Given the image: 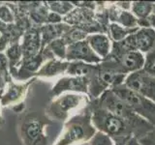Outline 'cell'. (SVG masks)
I'll return each mask as SVG.
<instances>
[{
    "mask_svg": "<svg viewBox=\"0 0 155 145\" xmlns=\"http://www.w3.org/2000/svg\"><path fill=\"white\" fill-rule=\"evenodd\" d=\"M93 102L101 108L109 110L110 112L124 120L132 129L136 138H143L155 129L154 126L134 112L130 106L116 96L111 89L106 90L98 99L93 100Z\"/></svg>",
    "mask_w": 155,
    "mask_h": 145,
    "instance_id": "cell-1",
    "label": "cell"
},
{
    "mask_svg": "<svg viewBox=\"0 0 155 145\" xmlns=\"http://www.w3.org/2000/svg\"><path fill=\"white\" fill-rule=\"evenodd\" d=\"M128 75L121 71L119 65L113 58L107 57L95 67L90 76L87 77L88 84V98L90 101L98 99L106 90L124 83Z\"/></svg>",
    "mask_w": 155,
    "mask_h": 145,
    "instance_id": "cell-2",
    "label": "cell"
},
{
    "mask_svg": "<svg viewBox=\"0 0 155 145\" xmlns=\"http://www.w3.org/2000/svg\"><path fill=\"white\" fill-rule=\"evenodd\" d=\"M86 108L91 112V121L97 132L109 135L113 140L134 137L132 129L124 120L96 105L93 101H90Z\"/></svg>",
    "mask_w": 155,
    "mask_h": 145,
    "instance_id": "cell-3",
    "label": "cell"
},
{
    "mask_svg": "<svg viewBox=\"0 0 155 145\" xmlns=\"http://www.w3.org/2000/svg\"><path fill=\"white\" fill-rule=\"evenodd\" d=\"M96 133L97 130L91 121V112L85 106L81 113L65 121L62 133L53 145H75L90 141Z\"/></svg>",
    "mask_w": 155,
    "mask_h": 145,
    "instance_id": "cell-4",
    "label": "cell"
},
{
    "mask_svg": "<svg viewBox=\"0 0 155 145\" xmlns=\"http://www.w3.org/2000/svg\"><path fill=\"white\" fill-rule=\"evenodd\" d=\"M52 121L47 116L27 113L22 116L18 126V134L23 145H48V138L45 133L47 126Z\"/></svg>",
    "mask_w": 155,
    "mask_h": 145,
    "instance_id": "cell-5",
    "label": "cell"
},
{
    "mask_svg": "<svg viewBox=\"0 0 155 145\" xmlns=\"http://www.w3.org/2000/svg\"><path fill=\"white\" fill-rule=\"evenodd\" d=\"M87 95L79 93H64L53 98L46 106V116L51 120L67 121L72 110L81 105L89 104Z\"/></svg>",
    "mask_w": 155,
    "mask_h": 145,
    "instance_id": "cell-6",
    "label": "cell"
},
{
    "mask_svg": "<svg viewBox=\"0 0 155 145\" xmlns=\"http://www.w3.org/2000/svg\"><path fill=\"white\" fill-rule=\"evenodd\" d=\"M114 93L119 97L124 103L127 104L130 108L140 117L147 120L155 127V103L147 97L137 93L136 91L128 88L124 84L114 87Z\"/></svg>",
    "mask_w": 155,
    "mask_h": 145,
    "instance_id": "cell-7",
    "label": "cell"
},
{
    "mask_svg": "<svg viewBox=\"0 0 155 145\" xmlns=\"http://www.w3.org/2000/svg\"><path fill=\"white\" fill-rule=\"evenodd\" d=\"M37 77H32L23 82H15L13 79L4 84L0 91V105L10 108L15 112L21 113L25 108L24 102L30 90V86Z\"/></svg>",
    "mask_w": 155,
    "mask_h": 145,
    "instance_id": "cell-8",
    "label": "cell"
},
{
    "mask_svg": "<svg viewBox=\"0 0 155 145\" xmlns=\"http://www.w3.org/2000/svg\"><path fill=\"white\" fill-rule=\"evenodd\" d=\"M125 86L155 103V76L143 70L131 72L124 80Z\"/></svg>",
    "mask_w": 155,
    "mask_h": 145,
    "instance_id": "cell-9",
    "label": "cell"
},
{
    "mask_svg": "<svg viewBox=\"0 0 155 145\" xmlns=\"http://www.w3.org/2000/svg\"><path fill=\"white\" fill-rule=\"evenodd\" d=\"M88 84L89 80L85 76H63L53 85L50 95L53 98L64 93H79L88 96Z\"/></svg>",
    "mask_w": 155,
    "mask_h": 145,
    "instance_id": "cell-10",
    "label": "cell"
},
{
    "mask_svg": "<svg viewBox=\"0 0 155 145\" xmlns=\"http://www.w3.org/2000/svg\"><path fill=\"white\" fill-rule=\"evenodd\" d=\"M66 61H82L87 64H99L102 59L92 50L86 40H84L67 47Z\"/></svg>",
    "mask_w": 155,
    "mask_h": 145,
    "instance_id": "cell-11",
    "label": "cell"
},
{
    "mask_svg": "<svg viewBox=\"0 0 155 145\" xmlns=\"http://www.w3.org/2000/svg\"><path fill=\"white\" fill-rule=\"evenodd\" d=\"M21 46L23 58L32 57L42 51V42L40 35V26L32 25L24 32L21 39Z\"/></svg>",
    "mask_w": 155,
    "mask_h": 145,
    "instance_id": "cell-12",
    "label": "cell"
},
{
    "mask_svg": "<svg viewBox=\"0 0 155 145\" xmlns=\"http://www.w3.org/2000/svg\"><path fill=\"white\" fill-rule=\"evenodd\" d=\"M113 58L118 63L120 69L125 75L137 72L143 69L145 58L143 54L140 51H131L124 53V54L117 57H109Z\"/></svg>",
    "mask_w": 155,
    "mask_h": 145,
    "instance_id": "cell-13",
    "label": "cell"
},
{
    "mask_svg": "<svg viewBox=\"0 0 155 145\" xmlns=\"http://www.w3.org/2000/svg\"><path fill=\"white\" fill-rule=\"evenodd\" d=\"M71 27V25L65 22L57 24H44V25L40 26V35L43 50L48 45H50L51 42L62 38L70 30Z\"/></svg>",
    "mask_w": 155,
    "mask_h": 145,
    "instance_id": "cell-14",
    "label": "cell"
},
{
    "mask_svg": "<svg viewBox=\"0 0 155 145\" xmlns=\"http://www.w3.org/2000/svg\"><path fill=\"white\" fill-rule=\"evenodd\" d=\"M86 42L102 60L109 56L111 50V41L107 34H91L86 37Z\"/></svg>",
    "mask_w": 155,
    "mask_h": 145,
    "instance_id": "cell-15",
    "label": "cell"
},
{
    "mask_svg": "<svg viewBox=\"0 0 155 145\" xmlns=\"http://www.w3.org/2000/svg\"><path fill=\"white\" fill-rule=\"evenodd\" d=\"M70 62L57 58L47 60L36 74V77H53L59 75H66Z\"/></svg>",
    "mask_w": 155,
    "mask_h": 145,
    "instance_id": "cell-16",
    "label": "cell"
},
{
    "mask_svg": "<svg viewBox=\"0 0 155 145\" xmlns=\"http://www.w3.org/2000/svg\"><path fill=\"white\" fill-rule=\"evenodd\" d=\"M135 39L140 52L147 53L155 47V30L153 28H140L135 33Z\"/></svg>",
    "mask_w": 155,
    "mask_h": 145,
    "instance_id": "cell-17",
    "label": "cell"
},
{
    "mask_svg": "<svg viewBox=\"0 0 155 145\" xmlns=\"http://www.w3.org/2000/svg\"><path fill=\"white\" fill-rule=\"evenodd\" d=\"M6 55L8 62H9V71L10 75H11L12 79H14L17 75V72L19 65L22 61L23 54H22V50L21 43H14L9 46V47L4 52Z\"/></svg>",
    "mask_w": 155,
    "mask_h": 145,
    "instance_id": "cell-18",
    "label": "cell"
},
{
    "mask_svg": "<svg viewBox=\"0 0 155 145\" xmlns=\"http://www.w3.org/2000/svg\"><path fill=\"white\" fill-rule=\"evenodd\" d=\"M140 29V27L136 28H126L119 25L117 23H110L108 28V35L113 42H120L124 40L126 37H128L131 34L136 33Z\"/></svg>",
    "mask_w": 155,
    "mask_h": 145,
    "instance_id": "cell-19",
    "label": "cell"
},
{
    "mask_svg": "<svg viewBox=\"0 0 155 145\" xmlns=\"http://www.w3.org/2000/svg\"><path fill=\"white\" fill-rule=\"evenodd\" d=\"M95 67V64H87L82 61L70 62L66 75L71 76H85L88 77Z\"/></svg>",
    "mask_w": 155,
    "mask_h": 145,
    "instance_id": "cell-20",
    "label": "cell"
},
{
    "mask_svg": "<svg viewBox=\"0 0 155 145\" xmlns=\"http://www.w3.org/2000/svg\"><path fill=\"white\" fill-rule=\"evenodd\" d=\"M154 4L152 2L135 1L131 3V11L138 19L147 18L153 10Z\"/></svg>",
    "mask_w": 155,
    "mask_h": 145,
    "instance_id": "cell-21",
    "label": "cell"
},
{
    "mask_svg": "<svg viewBox=\"0 0 155 145\" xmlns=\"http://www.w3.org/2000/svg\"><path fill=\"white\" fill-rule=\"evenodd\" d=\"M45 3L50 10V12L55 13L63 18L67 16L68 14H70L75 9L73 3L68 1H48Z\"/></svg>",
    "mask_w": 155,
    "mask_h": 145,
    "instance_id": "cell-22",
    "label": "cell"
},
{
    "mask_svg": "<svg viewBox=\"0 0 155 145\" xmlns=\"http://www.w3.org/2000/svg\"><path fill=\"white\" fill-rule=\"evenodd\" d=\"M115 23L119 25L126 27V28H136L138 26V18L130 11H125V10L120 9L119 13L116 18Z\"/></svg>",
    "mask_w": 155,
    "mask_h": 145,
    "instance_id": "cell-23",
    "label": "cell"
},
{
    "mask_svg": "<svg viewBox=\"0 0 155 145\" xmlns=\"http://www.w3.org/2000/svg\"><path fill=\"white\" fill-rule=\"evenodd\" d=\"M48 50L57 59L60 60H66V50H67V45L65 42L63 41V39H57V40L51 42L50 45L46 47Z\"/></svg>",
    "mask_w": 155,
    "mask_h": 145,
    "instance_id": "cell-24",
    "label": "cell"
},
{
    "mask_svg": "<svg viewBox=\"0 0 155 145\" xmlns=\"http://www.w3.org/2000/svg\"><path fill=\"white\" fill-rule=\"evenodd\" d=\"M87 36H88V34H86L85 32H84L79 28L72 26L70 30L62 37V39L68 47L69 45H72V44H74V43L85 40Z\"/></svg>",
    "mask_w": 155,
    "mask_h": 145,
    "instance_id": "cell-25",
    "label": "cell"
},
{
    "mask_svg": "<svg viewBox=\"0 0 155 145\" xmlns=\"http://www.w3.org/2000/svg\"><path fill=\"white\" fill-rule=\"evenodd\" d=\"M0 21L6 24H14L16 22V16L8 3L0 5Z\"/></svg>",
    "mask_w": 155,
    "mask_h": 145,
    "instance_id": "cell-26",
    "label": "cell"
},
{
    "mask_svg": "<svg viewBox=\"0 0 155 145\" xmlns=\"http://www.w3.org/2000/svg\"><path fill=\"white\" fill-rule=\"evenodd\" d=\"M144 58L145 61L143 70L148 72L149 75L155 76V47L148 51Z\"/></svg>",
    "mask_w": 155,
    "mask_h": 145,
    "instance_id": "cell-27",
    "label": "cell"
},
{
    "mask_svg": "<svg viewBox=\"0 0 155 145\" xmlns=\"http://www.w3.org/2000/svg\"><path fill=\"white\" fill-rule=\"evenodd\" d=\"M89 145H114V142L109 135L101 132H97L94 137L90 139Z\"/></svg>",
    "mask_w": 155,
    "mask_h": 145,
    "instance_id": "cell-28",
    "label": "cell"
},
{
    "mask_svg": "<svg viewBox=\"0 0 155 145\" xmlns=\"http://www.w3.org/2000/svg\"><path fill=\"white\" fill-rule=\"evenodd\" d=\"M139 141L142 145H155V129L143 138L139 139Z\"/></svg>",
    "mask_w": 155,
    "mask_h": 145,
    "instance_id": "cell-29",
    "label": "cell"
},
{
    "mask_svg": "<svg viewBox=\"0 0 155 145\" xmlns=\"http://www.w3.org/2000/svg\"><path fill=\"white\" fill-rule=\"evenodd\" d=\"M61 22H63V17L59 16V14H57L55 13H52V12L48 13L46 24H57V23H61Z\"/></svg>",
    "mask_w": 155,
    "mask_h": 145,
    "instance_id": "cell-30",
    "label": "cell"
},
{
    "mask_svg": "<svg viewBox=\"0 0 155 145\" xmlns=\"http://www.w3.org/2000/svg\"><path fill=\"white\" fill-rule=\"evenodd\" d=\"M10 45H11V43H10L9 38L2 34V36L0 37V53H4L6 51Z\"/></svg>",
    "mask_w": 155,
    "mask_h": 145,
    "instance_id": "cell-31",
    "label": "cell"
},
{
    "mask_svg": "<svg viewBox=\"0 0 155 145\" xmlns=\"http://www.w3.org/2000/svg\"><path fill=\"white\" fill-rule=\"evenodd\" d=\"M147 21H148V22L150 24V27L153 28L155 30V4L153 6V10H152L151 14H150L149 17L147 18Z\"/></svg>",
    "mask_w": 155,
    "mask_h": 145,
    "instance_id": "cell-32",
    "label": "cell"
},
{
    "mask_svg": "<svg viewBox=\"0 0 155 145\" xmlns=\"http://www.w3.org/2000/svg\"><path fill=\"white\" fill-rule=\"evenodd\" d=\"M125 145H142V144L140 143L138 138H136L135 137H132L127 140V142H126Z\"/></svg>",
    "mask_w": 155,
    "mask_h": 145,
    "instance_id": "cell-33",
    "label": "cell"
},
{
    "mask_svg": "<svg viewBox=\"0 0 155 145\" xmlns=\"http://www.w3.org/2000/svg\"><path fill=\"white\" fill-rule=\"evenodd\" d=\"M9 25H10V24H6V23H4L3 21H0V32H1L2 34L6 33L7 30H8V28H9Z\"/></svg>",
    "mask_w": 155,
    "mask_h": 145,
    "instance_id": "cell-34",
    "label": "cell"
},
{
    "mask_svg": "<svg viewBox=\"0 0 155 145\" xmlns=\"http://www.w3.org/2000/svg\"><path fill=\"white\" fill-rule=\"evenodd\" d=\"M128 139L129 138H119V139L114 140V145H125Z\"/></svg>",
    "mask_w": 155,
    "mask_h": 145,
    "instance_id": "cell-35",
    "label": "cell"
},
{
    "mask_svg": "<svg viewBox=\"0 0 155 145\" xmlns=\"http://www.w3.org/2000/svg\"><path fill=\"white\" fill-rule=\"evenodd\" d=\"M4 84H5V79H4L3 76L0 74V91H1V89L3 88Z\"/></svg>",
    "mask_w": 155,
    "mask_h": 145,
    "instance_id": "cell-36",
    "label": "cell"
},
{
    "mask_svg": "<svg viewBox=\"0 0 155 145\" xmlns=\"http://www.w3.org/2000/svg\"><path fill=\"white\" fill-rule=\"evenodd\" d=\"M4 123H5V121H4V118H3L2 113H1V105H0V127L3 126Z\"/></svg>",
    "mask_w": 155,
    "mask_h": 145,
    "instance_id": "cell-37",
    "label": "cell"
},
{
    "mask_svg": "<svg viewBox=\"0 0 155 145\" xmlns=\"http://www.w3.org/2000/svg\"><path fill=\"white\" fill-rule=\"evenodd\" d=\"M1 36H2V33H1V32H0V37H1Z\"/></svg>",
    "mask_w": 155,
    "mask_h": 145,
    "instance_id": "cell-38",
    "label": "cell"
},
{
    "mask_svg": "<svg viewBox=\"0 0 155 145\" xmlns=\"http://www.w3.org/2000/svg\"><path fill=\"white\" fill-rule=\"evenodd\" d=\"M1 4H2V2H0V5H1Z\"/></svg>",
    "mask_w": 155,
    "mask_h": 145,
    "instance_id": "cell-39",
    "label": "cell"
}]
</instances>
